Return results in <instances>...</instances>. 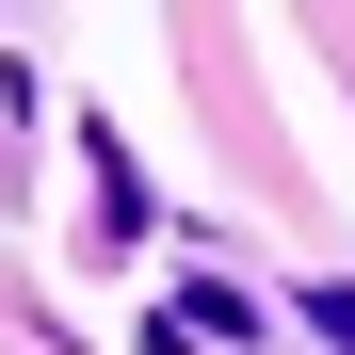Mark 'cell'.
Here are the masks:
<instances>
[{
  "instance_id": "6da1fadb",
  "label": "cell",
  "mask_w": 355,
  "mask_h": 355,
  "mask_svg": "<svg viewBox=\"0 0 355 355\" xmlns=\"http://www.w3.org/2000/svg\"><path fill=\"white\" fill-rule=\"evenodd\" d=\"M162 339H259V307H243V291H226V275H194V291H178V307H162Z\"/></svg>"
},
{
  "instance_id": "7a4b0ae2",
  "label": "cell",
  "mask_w": 355,
  "mask_h": 355,
  "mask_svg": "<svg viewBox=\"0 0 355 355\" xmlns=\"http://www.w3.org/2000/svg\"><path fill=\"white\" fill-rule=\"evenodd\" d=\"M307 323H323V339L355 355V275H323V291H307Z\"/></svg>"
}]
</instances>
